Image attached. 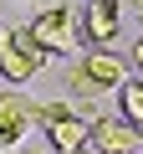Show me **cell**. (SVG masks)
Listing matches in <instances>:
<instances>
[{"label":"cell","instance_id":"cell-8","mask_svg":"<svg viewBox=\"0 0 143 154\" xmlns=\"http://www.w3.org/2000/svg\"><path fill=\"white\" fill-rule=\"evenodd\" d=\"M118 108L133 128H143V77H128V82L118 88Z\"/></svg>","mask_w":143,"mask_h":154},{"label":"cell","instance_id":"cell-11","mask_svg":"<svg viewBox=\"0 0 143 154\" xmlns=\"http://www.w3.org/2000/svg\"><path fill=\"white\" fill-rule=\"evenodd\" d=\"M5 154H46V149H5Z\"/></svg>","mask_w":143,"mask_h":154},{"label":"cell","instance_id":"cell-6","mask_svg":"<svg viewBox=\"0 0 143 154\" xmlns=\"http://www.w3.org/2000/svg\"><path fill=\"white\" fill-rule=\"evenodd\" d=\"M87 134H92V118H87V113H77V108H66L61 118H51V123H46V144H51V154L87 149Z\"/></svg>","mask_w":143,"mask_h":154},{"label":"cell","instance_id":"cell-2","mask_svg":"<svg viewBox=\"0 0 143 154\" xmlns=\"http://www.w3.org/2000/svg\"><path fill=\"white\" fill-rule=\"evenodd\" d=\"M31 41L46 51V57H72V51H77L82 46V31H77V11H72V5H46L31 26Z\"/></svg>","mask_w":143,"mask_h":154},{"label":"cell","instance_id":"cell-15","mask_svg":"<svg viewBox=\"0 0 143 154\" xmlns=\"http://www.w3.org/2000/svg\"><path fill=\"white\" fill-rule=\"evenodd\" d=\"M138 134H143V128H138Z\"/></svg>","mask_w":143,"mask_h":154},{"label":"cell","instance_id":"cell-4","mask_svg":"<svg viewBox=\"0 0 143 154\" xmlns=\"http://www.w3.org/2000/svg\"><path fill=\"white\" fill-rule=\"evenodd\" d=\"M77 31H82V46H87V51H107V46L118 41V31H123L118 0H87L82 16H77Z\"/></svg>","mask_w":143,"mask_h":154},{"label":"cell","instance_id":"cell-7","mask_svg":"<svg viewBox=\"0 0 143 154\" xmlns=\"http://www.w3.org/2000/svg\"><path fill=\"white\" fill-rule=\"evenodd\" d=\"M26 128H31V98L16 93V88H5V93H0V144H5V149L21 144Z\"/></svg>","mask_w":143,"mask_h":154},{"label":"cell","instance_id":"cell-3","mask_svg":"<svg viewBox=\"0 0 143 154\" xmlns=\"http://www.w3.org/2000/svg\"><path fill=\"white\" fill-rule=\"evenodd\" d=\"M46 62H51V57L31 41V31H26V26H16V31H10V41L0 46V82H5V88H21V82H31Z\"/></svg>","mask_w":143,"mask_h":154},{"label":"cell","instance_id":"cell-13","mask_svg":"<svg viewBox=\"0 0 143 154\" xmlns=\"http://www.w3.org/2000/svg\"><path fill=\"white\" fill-rule=\"evenodd\" d=\"M128 5H133V11H138V16H143V0H128Z\"/></svg>","mask_w":143,"mask_h":154},{"label":"cell","instance_id":"cell-9","mask_svg":"<svg viewBox=\"0 0 143 154\" xmlns=\"http://www.w3.org/2000/svg\"><path fill=\"white\" fill-rule=\"evenodd\" d=\"M66 108H72V103H36V98H31V123H41V128H46V123H51V118H61Z\"/></svg>","mask_w":143,"mask_h":154},{"label":"cell","instance_id":"cell-12","mask_svg":"<svg viewBox=\"0 0 143 154\" xmlns=\"http://www.w3.org/2000/svg\"><path fill=\"white\" fill-rule=\"evenodd\" d=\"M5 41H10V31H5V26H0V46H5Z\"/></svg>","mask_w":143,"mask_h":154},{"label":"cell","instance_id":"cell-1","mask_svg":"<svg viewBox=\"0 0 143 154\" xmlns=\"http://www.w3.org/2000/svg\"><path fill=\"white\" fill-rule=\"evenodd\" d=\"M128 82V62L112 51H82V62H72L66 72V93L72 98H97V93H118Z\"/></svg>","mask_w":143,"mask_h":154},{"label":"cell","instance_id":"cell-5","mask_svg":"<svg viewBox=\"0 0 143 154\" xmlns=\"http://www.w3.org/2000/svg\"><path fill=\"white\" fill-rule=\"evenodd\" d=\"M87 144H92V154H143V134L128 118H92Z\"/></svg>","mask_w":143,"mask_h":154},{"label":"cell","instance_id":"cell-14","mask_svg":"<svg viewBox=\"0 0 143 154\" xmlns=\"http://www.w3.org/2000/svg\"><path fill=\"white\" fill-rule=\"evenodd\" d=\"M72 154H92V149H72Z\"/></svg>","mask_w":143,"mask_h":154},{"label":"cell","instance_id":"cell-10","mask_svg":"<svg viewBox=\"0 0 143 154\" xmlns=\"http://www.w3.org/2000/svg\"><path fill=\"white\" fill-rule=\"evenodd\" d=\"M133 67H143V41H138V46H133Z\"/></svg>","mask_w":143,"mask_h":154}]
</instances>
